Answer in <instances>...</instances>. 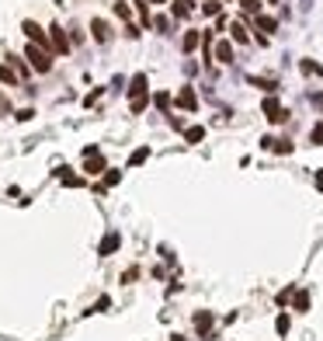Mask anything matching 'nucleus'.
<instances>
[{
	"label": "nucleus",
	"instance_id": "obj_1",
	"mask_svg": "<svg viewBox=\"0 0 323 341\" xmlns=\"http://www.w3.org/2000/svg\"><path fill=\"white\" fill-rule=\"evenodd\" d=\"M146 101H150V81H146V73H136L129 84V104H132L136 115L146 108Z\"/></svg>",
	"mask_w": 323,
	"mask_h": 341
},
{
	"label": "nucleus",
	"instance_id": "obj_2",
	"mask_svg": "<svg viewBox=\"0 0 323 341\" xmlns=\"http://www.w3.org/2000/svg\"><path fill=\"white\" fill-rule=\"evenodd\" d=\"M24 60L32 63V70H38V73H49L52 70V53L49 49H42V45H24Z\"/></svg>",
	"mask_w": 323,
	"mask_h": 341
},
{
	"label": "nucleus",
	"instance_id": "obj_3",
	"mask_svg": "<svg viewBox=\"0 0 323 341\" xmlns=\"http://www.w3.org/2000/svg\"><path fill=\"white\" fill-rule=\"evenodd\" d=\"M49 49H52L56 56H66V53H70V39H66V32H63L59 24L49 28Z\"/></svg>",
	"mask_w": 323,
	"mask_h": 341
},
{
	"label": "nucleus",
	"instance_id": "obj_4",
	"mask_svg": "<svg viewBox=\"0 0 323 341\" xmlns=\"http://www.w3.org/2000/svg\"><path fill=\"white\" fill-rule=\"evenodd\" d=\"M21 32L28 35V42H32V45H42V49H49V32H45V28H38L35 21H24V24H21Z\"/></svg>",
	"mask_w": 323,
	"mask_h": 341
},
{
	"label": "nucleus",
	"instance_id": "obj_5",
	"mask_svg": "<svg viewBox=\"0 0 323 341\" xmlns=\"http://www.w3.org/2000/svg\"><path fill=\"white\" fill-rule=\"evenodd\" d=\"M264 119L275 122V125H282V122L288 119V112L278 104V98H264Z\"/></svg>",
	"mask_w": 323,
	"mask_h": 341
},
{
	"label": "nucleus",
	"instance_id": "obj_6",
	"mask_svg": "<svg viewBox=\"0 0 323 341\" xmlns=\"http://www.w3.org/2000/svg\"><path fill=\"white\" fill-rule=\"evenodd\" d=\"M84 171H87V174H101V171H104V161H101L97 146H87V150H84Z\"/></svg>",
	"mask_w": 323,
	"mask_h": 341
},
{
	"label": "nucleus",
	"instance_id": "obj_7",
	"mask_svg": "<svg viewBox=\"0 0 323 341\" xmlns=\"http://www.w3.org/2000/svg\"><path fill=\"white\" fill-rule=\"evenodd\" d=\"M177 108H184V112H195V108H198L195 87H181V91H177Z\"/></svg>",
	"mask_w": 323,
	"mask_h": 341
},
{
	"label": "nucleus",
	"instance_id": "obj_8",
	"mask_svg": "<svg viewBox=\"0 0 323 341\" xmlns=\"http://www.w3.org/2000/svg\"><path fill=\"white\" fill-rule=\"evenodd\" d=\"M212 60H219V63H233V42H229V39H219V45L212 49Z\"/></svg>",
	"mask_w": 323,
	"mask_h": 341
},
{
	"label": "nucleus",
	"instance_id": "obj_9",
	"mask_svg": "<svg viewBox=\"0 0 323 341\" xmlns=\"http://www.w3.org/2000/svg\"><path fill=\"white\" fill-rule=\"evenodd\" d=\"M118 244H122V237H118V233H108V237L101 241V247H97V254H104V258H108V254L118 251Z\"/></svg>",
	"mask_w": 323,
	"mask_h": 341
},
{
	"label": "nucleus",
	"instance_id": "obj_10",
	"mask_svg": "<svg viewBox=\"0 0 323 341\" xmlns=\"http://www.w3.org/2000/svg\"><path fill=\"white\" fill-rule=\"evenodd\" d=\"M91 35H94V42H108V21L94 18L91 21Z\"/></svg>",
	"mask_w": 323,
	"mask_h": 341
},
{
	"label": "nucleus",
	"instance_id": "obj_11",
	"mask_svg": "<svg viewBox=\"0 0 323 341\" xmlns=\"http://www.w3.org/2000/svg\"><path fill=\"white\" fill-rule=\"evenodd\" d=\"M191 7H195V0H174V18H188L191 14Z\"/></svg>",
	"mask_w": 323,
	"mask_h": 341
},
{
	"label": "nucleus",
	"instance_id": "obj_12",
	"mask_svg": "<svg viewBox=\"0 0 323 341\" xmlns=\"http://www.w3.org/2000/svg\"><path fill=\"white\" fill-rule=\"evenodd\" d=\"M0 81L4 84H18L21 77H18V70H14L11 63H0Z\"/></svg>",
	"mask_w": 323,
	"mask_h": 341
},
{
	"label": "nucleus",
	"instance_id": "obj_13",
	"mask_svg": "<svg viewBox=\"0 0 323 341\" xmlns=\"http://www.w3.org/2000/svg\"><path fill=\"white\" fill-rule=\"evenodd\" d=\"M212 321H216V317H212L209 310H202V313H195V327H198L202 334H205V331H209V327H212Z\"/></svg>",
	"mask_w": 323,
	"mask_h": 341
},
{
	"label": "nucleus",
	"instance_id": "obj_14",
	"mask_svg": "<svg viewBox=\"0 0 323 341\" xmlns=\"http://www.w3.org/2000/svg\"><path fill=\"white\" fill-rule=\"evenodd\" d=\"M254 24H257L261 32H275V28H278V21L271 18V14H257V18H254Z\"/></svg>",
	"mask_w": 323,
	"mask_h": 341
},
{
	"label": "nucleus",
	"instance_id": "obj_15",
	"mask_svg": "<svg viewBox=\"0 0 323 341\" xmlns=\"http://www.w3.org/2000/svg\"><path fill=\"white\" fill-rule=\"evenodd\" d=\"M198 42H202V32H195V28H191L181 45H184V53H195V49H198Z\"/></svg>",
	"mask_w": 323,
	"mask_h": 341
},
{
	"label": "nucleus",
	"instance_id": "obj_16",
	"mask_svg": "<svg viewBox=\"0 0 323 341\" xmlns=\"http://www.w3.org/2000/svg\"><path fill=\"white\" fill-rule=\"evenodd\" d=\"M299 70H303L306 77H320V73H323V66H320V63H313V60H303V63H299Z\"/></svg>",
	"mask_w": 323,
	"mask_h": 341
},
{
	"label": "nucleus",
	"instance_id": "obj_17",
	"mask_svg": "<svg viewBox=\"0 0 323 341\" xmlns=\"http://www.w3.org/2000/svg\"><path fill=\"white\" fill-rule=\"evenodd\" d=\"M184 136H188V143H202L205 140V129L202 125H191V129H184Z\"/></svg>",
	"mask_w": 323,
	"mask_h": 341
},
{
	"label": "nucleus",
	"instance_id": "obj_18",
	"mask_svg": "<svg viewBox=\"0 0 323 341\" xmlns=\"http://www.w3.org/2000/svg\"><path fill=\"white\" fill-rule=\"evenodd\" d=\"M250 84H254V87H261V91H278V84L267 81V77H250Z\"/></svg>",
	"mask_w": 323,
	"mask_h": 341
},
{
	"label": "nucleus",
	"instance_id": "obj_19",
	"mask_svg": "<svg viewBox=\"0 0 323 341\" xmlns=\"http://www.w3.org/2000/svg\"><path fill=\"white\" fill-rule=\"evenodd\" d=\"M229 32H233V42H247V28H244L240 21H233V24H229Z\"/></svg>",
	"mask_w": 323,
	"mask_h": 341
},
{
	"label": "nucleus",
	"instance_id": "obj_20",
	"mask_svg": "<svg viewBox=\"0 0 323 341\" xmlns=\"http://www.w3.org/2000/svg\"><path fill=\"white\" fill-rule=\"evenodd\" d=\"M153 104H156L160 112H167V108H171V94H167V91H160V94H153Z\"/></svg>",
	"mask_w": 323,
	"mask_h": 341
},
{
	"label": "nucleus",
	"instance_id": "obj_21",
	"mask_svg": "<svg viewBox=\"0 0 323 341\" xmlns=\"http://www.w3.org/2000/svg\"><path fill=\"white\" fill-rule=\"evenodd\" d=\"M115 14H118L122 21H129V18H132V7H129L125 0H118V4H115Z\"/></svg>",
	"mask_w": 323,
	"mask_h": 341
},
{
	"label": "nucleus",
	"instance_id": "obj_22",
	"mask_svg": "<svg viewBox=\"0 0 323 341\" xmlns=\"http://www.w3.org/2000/svg\"><path fill=\"white\" fill-rule=\"evenodd\" d=\"M153 28H156L160 35H167V32H171V18H164V14H160V18H153Z\"/></svg>",
	"mask_w": 323,
	"mask_h": 341
},
{
	"label": "nucleus",
	"instance_id": "obj_23",
	"mask_svg": "<svg viewBox=\"0 0 323 341\" xmlns=\"http://www.w3.org/2000/svg\"><path fill=\"white\" fill-rule=\"evenodd\" d=\"M146 157H150V150H146V146H139V150H136L132 157H129V167H136V164H143Z\"/></svg>",
	"mask_w": 323,
	"mask_h": 341
},
{
	"label": "nucleus",
	"instance_id": "obj_24",
	"mask_svg": "<svg viewBox=\"0 0 323 341\" xmlns=\"http://www.w3.org/2000/svg\"><path fill=\"white\" fill-rule=\"evenodd\" d=\"M292 306H295V310H309V296H306V293H295V296H292Z\"/></svg>",
	"mask_w": 323,
	"mask_h": 341
},
{
	"label": "nucleus",
	"instance_id": "obj_25",
	"mask_svg": "<svg viewBox=\"0 0 323 341\" xmlns=\"http://www.w3.org/2000/svg\"><path fill=\"white\" fill-rule=\"evenodd\" d=\"M136 14H139V21H143V24H150V11H146V0H136Z\"/></svg>",
	"mask_w": 323,
	"mask_h": 341
},
{
	"label": "nucleus",
	"instance_id": "obj_26",
	"mask_svg": "<svg viewBox=\"0 0 323 341\" xmlns=\"http://www.w3.org/2000/svg\"><path fill=\"white\" fill-rule=\"evenodd\" d=\"M244 14H261V0H244Z\"/></svg>",
	"mask_w": 323,
	"mask_h": 341
},
{
	"label": "nucleus",
	"instance_id": "obj_27",
	"mask_svg": "<svg viewBox=\"0 0 323 341\" xmlns=\"http://www.w3.org/2000/svg\"><path fill=\"white\" fill-rule=\"evenodd\" d=\"M14 119H18V122H32V119H35V108H18V112H14Z\"/></svg>",
	"mask_w": 323,
	"mask_h": 341
},
{
	"label": "nucleus",
	"instance_id": "obj_28",
	"mask_svg": "<svg viewBox=\"0 0 323 341\" xmlns=\"http://www.w3.org/2000/svg\"><path fill=\"white\" fill-rule=\"evenodd\" d=\"M309 143H313V146H320V143H323V125H313V133H309Z\"/></svg>",
	"mask_w": 323,
	"mask_h": 341
},
{
	"label": "nucleus",
	"instance_id": "obj_29",
	"mask_svg": "<svg viewBox=\"0 0 323 341\" xmlns=\"http://www.w3.org/2000/svg\"><path fill=\"white\" fill-rule=\"evenodd\" d=\"M63 185H66V188H76V185H84V178H80V174H63Z\"/></svg>",
	"mask_w": 323,
	"mask_h": 341
},
{
	"label": "nucleus",
	"instance_id": "obj_30",
	"mask_svg": "<svg viewBox=\"0 0 323 341\" xmlns=\"http://www.w3.org/2000/svg\"><path fill=\"white\" fill-rule=\"evenodd\" d=\"M219 7H223V4H219V0H209V4H205V7H202V11H205V14H209V18H216V14H219Z\"/></svg>",
	"mask_w": 323,
	"mask_h": 341
},
{
	"label": "nucleus",
	"instance_id": "obj_31",
	"mask_svg": "<svg viewBox=\"0 0 323 341\" xmlns=\"http://www.w3.org/2000/svg\"><path fill=\"white\" fill-rule=\"evenodd\" d=\"M118 181H122V174H118V171H112V174H104V188H115Z\"/></svg>",
	"mask_w": 323,
	"mask_h": 341
},
{
	"label": "nucleus",
	"instance_id": "obj_32",
	"mask_svg": "<svg viewBox=\"0 0 323 341\" xmlns=\"http://www.w3.org/2000/svg\"><path fill=\"white\" fill-rule=\"evenodd\" d=\"M101 310H112V300H97V303H94V310H91V313H101Z\"/></svg>",
	"mask_w": 323,
	"mask_h": 341
},
{
	"label": "nucleus",
	"instance_id": "obj_33",
	"mask_svg": "<svg viewBox=\"0 0 323 341\" xmlns=\"http://www.w3.org/2000/svg\"><path fill=\"white\" fill-rule=\"evenodd\" d=\"M275 327H278V334H288V317H285V313L278 317V324H275Z\"/></svg>",
	"mask_w": 323,
	"mask_h": 341
},
{
	"label": "nucleus",
	"instance_id": "obj_34",
	"mask_svg": "<svg viewBox=\"0 0 323 341\" xmlns=\"http://www.w3.org/2000/svg\"><path fill=\"white\" fill-rule=\"evenodd\" d=\"M7 112H11V101H7L4 94H0V115H7Z\"/></svg>",
	"mask_w": 323,
	"mask_h": 341
},
{
	"label": "nucleus",
	"instance_id": "obj_35",
	"mask_svg": "<svg viewBox=\"0 0 323 341\" xmlns=\"http://www.w3.org/2000/svg\"><path fill=\"white\" fill-rule=\"evenodd\" d=\"M313 185H316V188L323 192V171H316V178H313Z\"/></svg>",
	"mask_w": 323,
	"mask_h": 341
},
{
	"label": "nucleus",
	"instance_id": "obj_36",
	"mask_svg": "<svg viewBox=\"0 0 323 341\" xmlns=\"http://www.w3.org/2000/svg\"><path fill=\"white\" fill-rule=\"evenodd\" d=\"M146 4H167V0H146Z\"/></svg>",
	"mask_w": 323,
	"mask_h": 341
},
{
	"label": "nucleus",
	"instance_id": "obj_37",
	"mask_svg": "<svg viewBox=\"0 0 323 341\" xmlns=\"http://www.w3.org/2000/svg\"><path fill=\"white\" fill-rule=\"evenodd\" d=\"M267 4H275V0H267Z\"/></svg>",
	"mask_w": 323,
	"mask_h": 341
}]
</instances>
